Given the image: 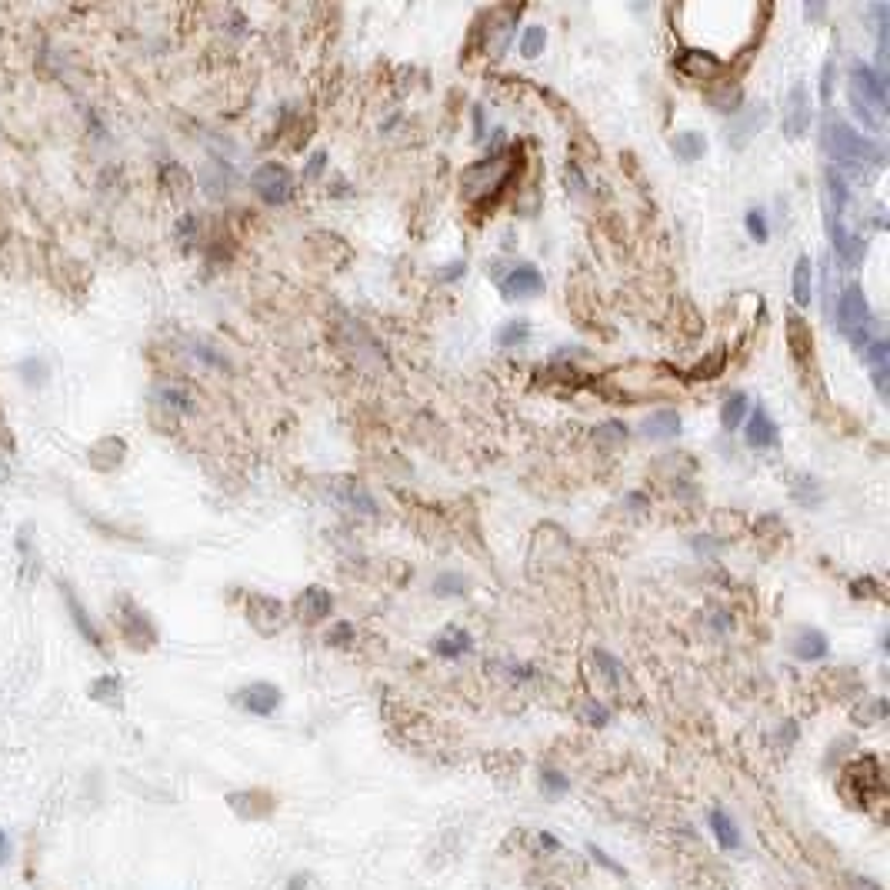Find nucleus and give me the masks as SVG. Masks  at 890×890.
<instances>
[{
    "label": "nucleus",
    "instance_id": "nucleus-1",
    "mask_svg": "<svg viewBox=\"0 0 890 890\" xmlns=\"http://www.w3.org/2000/svg\"><path fill=\"white\" fill-rule=\"evenodd\" d=\"M824 143L830 157L837 161V167H844V170H854V174H867V167H880L884 154H880V147L870 137L858 133L847 121L840 117H827L824 124Z\"/></svg>",
    "mask_w": 890,
    "mask_h": 890
},
{
    "label": "nucleus",
    "instance_id": "nucleus-2",
    "mask_svg": "<svg viewBox=\"0 0 890 890\" xmlns=\"http://www.w3.org/2000/svg\"><path fill=\"white\" fill-rule=\"evenodd\" d=\"M847 78H850V104H854V114L867 124L870 131H877L880 121H884V110H887L884 78H880L870 64H864V60H854Z\"/></svg>",
    "mask_w": 890,
    "mask_h": 890
},
{
    "label": "nucleus",
    "instance_id": "nucleus-3",
    "mask_svg": "<svg viewBox=\"0 0 890 890\" xmlns=\"http://www.w3.org/2000/svg\"><path fill=\"white\" fill-rule=\"evenodd\" d=\"M870 304H867V294L860 290L858 284H847L837 297V327L844 330L847 337H854L858 344L870 341L867 330H870Z\"/></svg>",
    "mask_w": 890,
    "mask_h": 890
},
{
    "label": "nucleus",
    "instance_id": "nucleus-4",
    "mask_svg": "<svg viewBox=\"0 0 890 890\" xmlns=\"http://www.w3.org/2000/svg\"><path fill=\"white\" fill-rule=\"evenodd\" d=\"M510 174H514V167H510V161L507 157H487V161H481V164H473V167H467L463 170V194L471 200H481V197H487L491 190H500L510 180Z\"/></svg>",
    "mask_w": 890,
    "mask_h": 890
},
{
    "label": "nucleus",
    "instance_id": "nucleus-5",
    "mask_svg": "<svg viewBox=\"0 0 890 890\" xmlns=\"http://www.w3.org/2000/svg\"><path fill=\"white\" fill-rule=\"evenodd\" d=\"M251 188H253L257 197L264 200V204L280 207V204H287V200L294 197V174H290L284 164L267 161V164H261L257 170H253Z\"/></svg>",
    "mask_w": 890,
    "mask_h": 890
},
{
    "label": "nucleus",
    "instance_id": "nucleus-6",
    "mask_svg": "<svg viewBox=\"0 0 890 890\" xmlns=\"http://www.w3.org/2000/svg\"><path fill=\"white\" fill-rule=\"evenodd\" d=\"M117 624H121L124 640H127L131 647H137V650H147L157 640L154 624L147 620V614L133 604L131 597H117Z\"/></svg>",
    "mask_w": 890,
    "mask_h": 890
},
{
    "label": "nucleus",
    "instance_id": "nucleus-7",
    "mask_svg": "<svg viewBox=\"0 0 890 890\" xmlns=\"http://www.w3.org/2000/svg\"><path fill=\"white\" fill-rule=\"evenodd\" d=\"M327 494L344 507V510H353V514H363V517H374L377 514V500L374 494L361 484V481H353V477H334L327 487Z\"/></svg>",
    "mask_w": 890,
    "mask_h": 890
},
{
    "label": "nucleus",
    "instance_id": "nucleus-8",
    "mask_svg": "<svg viewBox=\"0 0 890 890\" xmlns=\"http://www.w3.org/2000/svg\"><path fill=\"white\" fill-rule=\"evenodd\" d=\"M811 127V97L803 84H794L787 100H784V133L787 137H803Z\"/></svg>",
    "mask_w": 890,
    "mask_h": 890
},
{
    "label": "nucleus",
    "instance_id": "nucleus-9",
    "mask_svg": "<svg viewBox=\"0 0 890 890\" xmlns=\"http://www.w3.org/2000/svg\"><path fill=\"white\" fill-rule=\"evenodd\" d=\"M237 703L253 717H271L277 707H280V691H277L274 684L257 681V684H251V687L237 691Z\"/></svg>",
    "mask_w": 890,
    "mask_h": 890
},
{
    "label": "nucleus",
    "instance_id": "nucleus-10",
    "mask_svg": "<svg viewBox=\"0 0 890 890\" xmlns=\"http://www.w3.org/2000/svg\"><path fill=\"white\" fill-rule=\"evenodd\" d=\"M830 237H834V253H837V261L844 267H854L864 261V253H867V241L860 237V234H854V231H847V224L840 220V224H830Z\"/></svg>",
    "mask_w": 890,
    "mask_h": 890
},
{
    "label": "nucleus",
    "instance_id": "nucleus-11",
    "mask_svg": "<svg viewBox=\"0 0 890 890\" xmlns=\"http://www.w3.org/2000/svg\"><path fill=\"white\" fill-rule=\"evenodd\" d=\"M500 290H504L507 297H520V300H524V297H534L544 290V277H540L537 267L517 264V267H510V274L500 277Z\"/></svg>",
    "mask_w": 890,
    "mask_h": 890
},
{
    "label": "nucleus",
    "instance_id": "nucleus-12",
    "mask_svg": "<svg viewBox=\"0 0 890 890\" xmlns=\"http://www.w3.org/2000/svg\"><path fill=\"white\" fill-rule=\"evenodd\" d=\"M247 617H251V624L261 630V634H274L284 627V607L277 604L274 597H261V593H253L251 604H247Z\"/></svg>",
    "mask_w": 890,
    "mask_h": 890
},
{
    "label": "nucleus",
    "instance_id": "nucleus-13",
    "mask_svg": "<svg viewBox=\"0 0 890 890\" xmlns=\"http://www.w3.org/2000/svg\"><path fill=\"white\" fill-rule=\"evenodd\" d=\"M744 437H748V444L754 451H767V447H774V444L781 440V427L774 424V417H770L764 407H757V410L750 414L748 427H744Z\"/></svg>",
    "mask_w": 890,
    "mask_h": 890
},
{
    "label": "nucleus",
    "instance_id": "nucleus-14",
    "mask_svg": "<svg viewBox=\"0 0 890 890\" xmlns=\"http://www.w3.org/2000/svg\"><path fill=\"white\" fill-rule=\"evenodd\" d=\"M60 593H64V604H67V610H70V620H74V627H78L80 634H84V640H87V644H94L97 650H104V638H100V630L94 627V620H90L87 607L80 604L78 593L70 591V583H60Z\"/></svg>",
    "mask_w": 890,
    "mask_h": 890
},
{
    "label": "nucleus",
    "instance_id": "nucleus-15",
    "mask_svg": "<svg viewBox=\"0 0 890 890\" xmlns=\"http://www.w3.org/2000/svg\"><path fill=\"white\" fill-rule=\"evenodd\" d=\"M794 654L801 660H824L830 654V640H827L824 630H817V627H801L791 640Z\"/></svg>",
    "mask_w": 890,
    "mask_h": 890
},
{
    "label": "nucleus",
    "instance_id": "nucleus-16",
    "mask_svg": "<svg viewBox=\"0 0 890 890\" xmlns=\"http://www.w3.org/2000/svg\"><path fill=\"white\" fill-rule=\"evenodd\" d=\"M860 347H864V361H867V367H870V377H874V387H877V394L887 397V374H890L887 344L877 341V337H870V341H864Z\"/></svg>",
    "mask_w": 890,
    "mask_h": 890
},
{
    "label": "nucleus",
    "instance_id": "nucleus-17",
    "mask_svg": "<svg viewBox=\"0 0 890 890\" xmlns=\"http://www.w3.org/2000/svg\"><path fill=\"white\" fill-rule=\"evenodd\" d=\"M330 610H334V597L324 587H307L297 597V614L304 617L307 624H317V620L330 617Z\"/></svg>",
    "mask_w": 890,
    "mask_h": 890
},
{
    "label": "nucleus",
    "instance_id": "nucleus-18",
    "mask_svg": "<svg viewBox=\"0 0 890 890\" xmlns=\"http://www.w3.org/2000/svg\"><path fill=\"white\" fill-rule=\"evenodd\" d=\"M677 67H681L691 80H711L724 70V60H717L714 54H703V50H687V54L677 60Z\"/></svg>",
    "mask_w": 890,
    "mask_h": 890
},
{
    "label": "nucleus",
    "instance_id": "nucleus-19",
    "mask_svg": "<svg viewBox=\"0 0 890 890\" xmlns=\"http://www.w3.org/2000/svg\"><path fill=\"white\" fill-rule=\"evenodd\" d=\"M640 434L647 440H671L681 434V414L677 410H657L640 424Z\"/></svg>",
    "mask_w": 890,
    "mask_h": 890
},
{
    "label": "nucleus",
    "instance_id": "nucleus-20",
    "mask_svg": "<svg viewBox=\"0 0 890 890\" xmlns=\"http://www.w3.org/2000/svg\"><path fill=\"white\" fill-rule=\"evenodd\" d=\"M124 454H127V447H124L121 437H104L90 447L87 457H90V467H94V471H114V467L124 461Z\"/></svg>",
    "mask_w": 890,
    "mask_h": 890
},
{
    "label": "nucleus",
    "instance_id": "nucleus-21",
    "mask_svg": "<svg viewBox=\"0 0 890 890\" xmlns=\"http://www.w3.org/2000/svg\"><path fill=\"white\" fill-rule=\"evenodd\" d=\"M813 300V264L811 257L803 253L797 257V264H794V304L797 307H811Z\"/></svg>",
    "mask_w": 890,
    "mask_h": 890
},
{
    "label": "nucleus",
    "instance_id": "nucleus-22",
    "mask_svg": "<svg viewBox=\"0 0 890 890\" xmlns=\"http://www.w3.org/2000/svg\"><path fill=\"white\" fill-rule=\"evenodd\" d=\"M434 650H437L440 657H447V660L463 657V654L471 650V634H467V630H461V627H447V630H444V634L434 640Z\"/></svg>",
    "mask_w": 890,
    "mask_h": 890
},
{
    "label": "nucleus",
    "instance_id": "nucleus-23",
    "mask_svg": "<svg viewBox=\"0 0 890 890\" xmlns=\"http://www.w3.org/2000/svg\"><path fill=\"white\" fill-rule=\"evenodd\" d=\"M154 397H157V404L167 407V410H174V414H190V410H194V397H190L188 387H180V384H161Z\"/></svg>",
    "mask_w": 890,
    "mask_h": 890
},
{
    "label": "nucleus",
    "instance_id": "nucleus-24",
    "mask_svg": "<svg viewBox=\"0 0 890 890\" xmlns=\"http://www.w3.org/2000/svg\"><path fill=\"white\" fill-rule=\"evenodd\" d=\"M707 821H711V830H714L717 844L724 847V850H737V847H740V827H737L724 811H711Z\"/></svg>",
    "mask_w": 890,
    "mask_h": 890
},
{
    "label": "nucleus",
    "instance_id": "nucleus-25",
    "mask_svg": "<svg viewBox=\"0 0 890 890\" xmlns=\"http://www.w3.org/2000/svg\"><path fill=\"white\" fill-rule=\"evenodd\" d=\"M744 414H748V397L734 390V394L724 397V407H720V420H724L727 430H737L744 424Z\"/></svg>",
    "mask_w": 890,
    "mask_h": 890
},
{
    "label": "nucleus",
    "instance_id": "nucleus-26",
    "mask_svg": "<svg viewBox=\"0 0 890 890\" xmlns=\"http://www.w3.org/2000/svg\"><path fill=\"white\" fill-rule=\"evenodd\" d=\"M707 151V141H703V133L697 131H684L674 137V154L681 157V161H697V157Z\"/></svg>",
    "mask_w": 890,
    "mask_h": 890
},
{
    "label": "nucleus",
    "instance_id": "nucleus-27",
    "mask_svg": "<svg viewBox=\"0 0 890 890\" xmlns=\"http://www.w3.org/2000/svg\"><path fill=\"white\" fill-rule=\"evenodd\" d=\"M90 697L100 703H121V681L107 674V677H97V681L90 684Z\"/></svg>",
    "mask_w": 890,
    "mask_h": 890
},
{
    "label": "nucleus",
    "instance_id": "nucleus-28",
    "mask_svg": "<svg viewBox=\"0 0 890 890\" xmlns=\"http://www.w3.org/2000/svg\"><path fill=\"white\" fill-rule=\"evenodd\" d=\"M544 47H547V33H544V27H540V23H530L528 31H524V37H520V54L540 57L544 54Z\"/></svg>",
    "mask_w": 890,
    "mask_h": 890
},
{
    "label": "nucleus",
    "instance_id": "nucleus-29",
    "mask_svg": "<svg viewBox=\"0 0 890 890\" xmlns=\"http://www.w3.org/2000/svg\"><path fill=\"white\" fill-rule=\"evenodd\" d=\"M528 337H530V324L524 317H517L500 330V347H520V344H528Z\"/></svg>",
    "mask_w": 890,
    "mask_h": 890
},
{
    "label": "nucleus",
    "instance_id": "nucleus-30",
    "mask_svg": "<svg viewBox=\"0 0 890 890\" xmlns=\"http://www.w3.org/2000/svg\"><path fill=\"white\" fill-rule=\"evenodd\" d=\"M434 593H440V597H461V593H467V577H461V573H440L437 581H434Z\"/></svg>",
    "mask_w": 890,
    "mask_h": 890
},
{
    "label": "nucleus",
    "instance_id": "nucleus-31",
    "mask_svg": "<svg viewBox=\"0 0 890 890\" xmlns=\"http://www.w3.org/2000/svg\"><path fill=\"white\" fill-rule=\"evenodd\" d=\"M744 224H748V234L754 237L757 243H767V237H770V227H767V217H764V210H748V217H744Z\"/></svg>",
    "mask_w": 890,
    "mask_h": 890
},
{
    "label": "nucleus",
    "instance_id": "nucleus-32",
    "mask_svg": "<svg viewBox=\"0 0 890 890\" xmlns=\"http://www.w3.org/2000/svg\"><path fill=\"white\" fill-rule=\"evenodd\" d=\"M581 717H583V720H587V724H591V727H604L607 720H610V711H607L604 703H597V701H587V703H583Z\"/></svg>",
    "mask_w": 890,
    "mask_h": 890
},
{
    "label": "nucleus",
    "instance_id": "nucleus-33",
    "mask_svg": "<svg viewBox=\"0 0 890 890\" xmlns=\"http://www.w3.org/2000/svg\"><path fill=\"white\" fill-rule=\"evenodd\" d=\"M540 781H544V787H547L550 794H564L567 787H571V781L564 777L561 770H554V767L544 770V774H540Z\"/></svg>",
    "mask_w": 890,
    "mask_h": 890
},
{
    "label": "nucleus",
    "instance_id": "nucleus-34",
    "mask_svg": "<svg viewBox=\"0 0 890 890\" xmlns=\"http://www.w3.org/2000/svg\"><path fill=\"white\" fill-rule=\"evenodd\" d=\"M194 357H200V361L207 363V367H227V361H224V357H220L214 347H207V344H197V347H194Z\"/></svg>",
    "mask_w": 890,
    "mask_h": 890
},
{
    "label": "nucleus",
    "instance_id": "nucleus-35",
    "mask_svg": "<svg viewBox=\"0 0 890 890\" xmlns=\"http://www.w3.org/2000/svg\"><path fill=\"white\" fill-rule=\"evenodd\" d=\"M593 437H597V440H624L627 437V427H624V424H604V427L593 430Z\"/></svg>",
    "mask_w": 890,
    "mask_h": 890
},
{
    "label": "nucleus",
    "instance_id": "nucleus-36",
    "mask_svg": "<svg viewBox=\"0 0 890 890\" xmlns=\"http://www.w3.org/2000/svg\"><path fill=\"white\" fill-rule=\"evenodd\" d=\"M351 638H353V627L351 624H337L327 634V644H337V647H341V644H347Z\"/></svg>",
    "mask_w": 890,
    "mask_h": 890
},
{
    "label": "nucleus",
    "instance_id": "nucleus-37",
    "mask_svg": "<svg viewBox=\"0 0 890 890\" xmlns=\"http://www.w3.org/2000/svg\"><path fill=\"white\" fill-rule=\"evenodd\" d=\"M324 164H327V154H324V151H317V154L310 157V167H307V174H304V177H317L320 170H324Z\"/></svg>",
    "mask_w": 890,
    "mask_h": 890
},
{
    "label": "nucleus",
    "instance_id": "nucleus-38",
    "mask_svg": "<svg viewBox=\"0 0 890 890\" xmlns=\"http://www.w3.org/2000/svg\"><path fill=\"white\" fill-rule=\"evenodd\" d=\"M591 854H593V858H597V860H601V864H604V867H607V870H614V874H620V867H617L614 860L607 858L604 850H597V847H593V844H591Z\"/></svg>",
    "mask_w": 890,
    "mask_h": 890
},
{
    "label": "nucleus",
    "instance_id": "nucleus-39",
    "mask_svg": "<svg viewBox=\"0 0 890 890\" xmlns=\"http://www.w3.org/2000/svg\"><path fill=\"white\" fill-rule=\"evenodd\" d=\"M7 858H11V840H7V834L0 830V864H4Z\"/></svg>",
    "mask_w": 890,
    "mask_h": 890
}]
</instances>
